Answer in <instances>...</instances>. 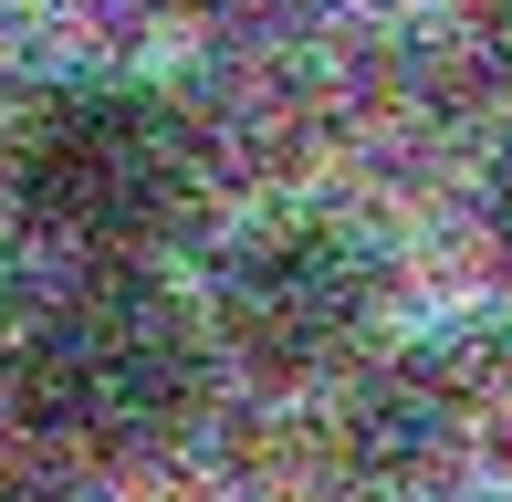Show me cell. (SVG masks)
<instances>
[{"label": "cell", "instance_id": "7a4b0ae2", "mask_svg": "<svg viewBox=\"0 0 512 502\" xmlns=\"http://www.w3.org/2000/svg\"><path fill=\"white\" fill-rule=\"evenodd\" d=\"M11 210L84 272H147L209 199V136L136 74H63L11 126Z\"/></svg>", "mask_w": 512, "mask_h": 502}, {"label": "cell", "instance_id": "5b68a950", "mask_svg": "<svg viewBox=\"0 0 512 502\" xmlns=\"http://www.w3.org/2000/svg\"><path fill=\"white\" fill-rule=\"evenodd\" d=\"M481 461H492V492L512 502V367L481 387Z\"/></svg>", "mask_w": 512, "mask_h": 502}, {"label": "cell", "instance_id": "ba28073f", "mask_svg": "<svg viewBox=\"0 0 512 502\" xmlns=\"http://www.w3.org/2000/svg\"><path fill=\"white\" fill-rule=\"evenodd\" d=\"M21 314H32V304H21V251H11V231H0V346H11Z\"/></svg>", "mask_w": 512, "mask_h": 502}, {"label": "cell", "instance_id": "3957f363", "mask_svg": "<svg viewBox=\"0 0 512 502\" xmlns=\"http://www.w3.org/2000/svg\"><path fill=\"white\" fill-rule=\"evenodd\" d=\"M398 325V241L366 210L283 199L220 231L199 272V335L251 387H345Z\"/></svg>", "mask_w": 512, "mask_h": 502}, {"label": "cell", "instance_id": "6da1fadb", "mask_svg": "<svg viewBox=\"0 0 512 502\" xmlns=\"http://www.w3.org/2000/svg\"><path fill=\"white\" fill-rule=\"evenodd\" d=\"M220 377L199 304H178L147 272H84L53 304H32L0 346V398L53 461H157L199 429Z\"/></svg>", "mask_w": 512, "mask_h": 502}, {"label": "cell", "instance_id": "52a82bcc", "mask_svg": "<svg viewBox=\"0 0 512 502\" xmlns=\"http://www.w3.org/2000/svg\"><path fill=\"white\" fill-rule=\"evenodd\" d=\"M0 502H84V492L53 482V471H0Z\"/></svg>", "mask_w": 512, "mask_h": 502}, {"label": "cell", "instance_id": "9c48e42d", "mask_svg": "<svg viewBox=\"0 0 512 502\" xmlns=\"http://www.w3.org/2000/svg\"><path fill=\"white\" fill-rule=\"evenodd\" d=\"M408 502H502V492H439V482H418Z\"/></svg>", "mask_w": 512, "mask_h": 502}, {"label": "cell", "instance_id": "277c9868", "mask_svg": "<svg viewBox=\"0 0 512 502\" xmlns=\"http://www.w3.org/2000/svg\"><path fill=\"white\" fill-rule=\"evenodd\" d=\"M481 241H492V262L512 272V126H502L492 168H481Z\"/></svg>", "mask_w": 512, "mask_h": 502}, {"label": "cell", "instance_id": "8992f818", "mask_svg": "<svg viewBox=\"0 0 512 502\" xmlns=\"http://www.w3.org/2000/svg\"><path fill=\"white\" fill-rule=\"evenodd\" d=\"M471 53L492 63V84H512V0H471Z\"/></svg>", "mask_w": 512, "mask_h": 502}]
</instances>
